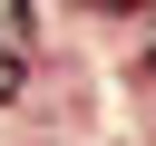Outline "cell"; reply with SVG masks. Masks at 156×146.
Returning a JSON list of instances; mask_svg holds the SVG:
<instances>
[{
    "mask_svg": "<svg viewBox=\"0 0 156 146\" xmlns=\"http://www.w3.org/2000/svg\"><path fill=\"white\" fill-rule=\"evenodd\" d=\"M20 39H29V10H20V0H0V58H20Z\"/></svg>",
    "mask_w": 156,
    "mask_h": 146,
    "instance_id": "1",
    "label": "cell"
},
{
    "mask_svg": "<svg viewBox=\"0 0 156 146\" xmlns=\"http://www.w3.org/2000/svg\"><path fill=\"white\" fill-rule=\"evenodd\" d=\"M10 88H20V58H0V97H10Z\"/></svg>",
    "mask_w": 156,
    "mask_h": 146,
    "instance_id": "2",
    "label": "cell"
}]
</instances>
